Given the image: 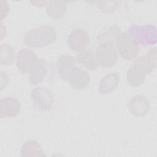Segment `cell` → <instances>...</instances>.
<instances>
[{
  "label": "cell",
  "instance_id": "obj_1",
  "mask_svg": "<svg viewBox=\"0 0 157 157\" xmlns=\"http://www.w3.org/2000/svg\"><path fill=\"white\" fill-rule=\"evenodd\" d=\"M57 39L55 29L48 25H42L28 31L23 37L26 45L33 48H43L54 42Z\"/></svg>",
  "mask_w": 157,
  "mask_h": 157
},
{
  "label": "cell",
  "instance_id": "obj_2",
  "mask_svg": "<svg viewBox=\"0 0 157 157\" xmlns=\"http://www.w3.org/2000/svg\"><path fill=\"white\" fill-rule=\"evenodd\" d=\"M128 33L138 45L149 46L156 42V28L151 24H134L129 26Z\"/></svg>",
  "mask_w": 157,
  "mask_h": 157
},
{
  "label": "cell",
  "instance_id": "obj_3",
  "mask_svg": "<svg viewBox=\"0 0 157 157\" xmlns=\"http://www.w3.org/2000/svg\"><path fill=\"white\" fill-rule=\"evenodd\" d=\"M115 42L116 50L123 59L131 61L138 56L140 51L139 46L128 32L119 33Z\"/></svg>",
  "mask_w": 157,
  "mask_h": 157
},
{
  "label": "cell",
  "instance_id": "obj_4",
  "mask_svg": "<svg viewBox=\"0 0 157 157\" xmlns=\"http://www.w3.org/2000/svg\"><path fill=\"white\" fill-rule=\"evenodd\" d=\"M95 57L99 65L103 67H111L117 61L118 54L112 41L101 40L96 47Z\"/></svg>",
  "mask_w": 157,
  "mask_h": 157
},
{
  "label": "cell",
  "instance_id": "obj_5",
  "mask_svg": "<svg viewBox=\"0 0 157 157\" xmlns=\"http://www.w3.org/2000/svg\"><path fill=\"white\" fill-rule=\"evenodd\" d=\"M31 98L34 105L42 112L51 110L54 103V98L52 92L41 86L33 89L31 92Z\"/></svg>",
  "mask_w": 157,
  "mask_h": 157
},
{
  "label": "cell",
  "instance_id": "obj_6",
  "mask_svg": "<svg viewBox=\"0 0 157 157\" xmlns=\"http://www.w3.org/2000/svg\"><path fill=\"white\" fill-rule=\"evenodd\" d=\"M67 42L72 51L78 53L86 48L90 42V36L83 28H75L68 35Z\"/></svg>",
  "mask_w": 157,
  "mask_h": 157
},
{
  "label": "cell",
  "instance_id": "obj_7",
  "mask_svg": "<svg viewBox=\"0 0 157 157\" xmlns=\"http://www.w3.org/2000/svg\"><path fill=\"white\" fill-rule=\"evenodd\" d=\"M38 59L33 50L28 48H22L16 55V66L22 73H29Z\"/></svg>",
  "mask_w": 157,
  "mask_h": 157
},
{
  "label": "cell",
  "instance_id": "obj_8",
  "mask_svg": "<svg viewBox=\"0 0 157 157\" xmlns=\"http://www.w3.org/2000/svg\"><path fill=\"white\" fill-rule=\"evenodd\" d=\"M132 66L145 75L151 74L156 67V48H150L148 54L137 58Z\"/></svg>",
  "mask_w": 157,
  "mask_h": 157
},
{
  "label": "cell",
  "instance_id": "obj_9",
  "mask_svg": "<svg viewBox=\"0 0 157 157\" xmlns=\"http://www.w3.org/2000/svg\"><path fill=\"white\" fill-rule=\"evenodd\" d=\"M21 111V104L15 98L7 96L0 102V117L1 119L17 117Z\"/></svg>",
  "mask_w": 157,
  "mask_h": 157
},
{
  "label": "cell",
  "instance_id": "obj_10",
  "mask_svg": "<svg viewBox=\"0 0 157 157\" xmlns=\"http://www.w3.org/2000/svg\"><path fill=\"white\" fill-rule=\"evenodd\" d=\"M128 107L130 112L137 117L146 116L150 108L148 99L142 95H136L129 101Z\"/></svg>",
  "mask_w": 157,
  "mask_h": 157
},
{
  "label": "cell",
  "instance_id": "obj_11",
  "mask_svg": "<svg viewBox=\"0 0 157 157\" xmlns=\"http://www.w3.org/2000/svg\"><path fill=\"white\" fill-rule=\"evenodd\" d=\"M75 66V59L71 55H61L56 62L58 74L63 81H68L71 72Z\"/></svg>",
  "mask_w": 157,
  "mask_h": 157
},
{
  "label": "cell",
  "instance_id": "obj_12",
  "mask_svg": "<svg viewBox=\"0 0 157 157\" xmlns=\"http://www.w3.org/2000/svg\"><path fill=\"white\" fill-rule=\"evenodd\" d=\"M48 73V63L44 58H39L28 75V81L32 85L41 83Z\"/></svg>",
  "mask_w": 157,
  "mask_h": 157
},
{
  "label": "cell",
  "instance_id": "obj_13",
  "mask_svg": "<svg viewBox=\"0 0 157 157\" xmlns=\"http://www.w3.org/2000/svg\"><path fill=\"white\" fill-rule=\"evenodd\" d=\"M90 80L91 77L86 71L75 66L71 72L68 81L73 88L82 90L89 85Z\"/></svg>",
  "mask_w": 157,
  "mask_h": 157
},
{
  "label": "cell",
  "instance_id": "obj_14",
  "mask_svg": "<svg viewBox=\"0 0 157 157\" xmlns=\"http://www.w3.org/2000/svg\"><path fill=\"white\" fill-rule=\"evenodd\" d=\"M120 82V75L117 72H111L104 75L100 80L98 86L99 93L101 95L112 93L118 86Z\"/></svg>",
  "mask_w": 157,
  "mask_h": 157
},
{
  "label": "cell",
  "instance_id": "obj_15",
  "mask_svg": "<svg viewBox=\"0 0 157 157\" xmlns=\"http://www.w3.org/2000/svg\"><path fill=\"white\" fill-rule=\"evenodd\" d=\"M67 1H49L47 4V13L49 17L54 20L63 18L67 12Z\"/></svg>",
  "mask_w": 157,
  "mask_h": 157
},
{
  "label": "cell",
  "instance_id": "obj_16",
  "mask_svg": "<svg viewBox=\"0 0 157 157\" xmlns=\"http://www.w3.org/2000/svg\"><path fill=\"white\" fill-rule=\"evenodd\" d=\"M77 61L84 66L88 70H96L98 67V63L95 57V53L91 49H85L78 52L76 55Z\"/></svg>",
  "mask_w": 157,
  "mask_h": 157
},
{
  "label": "cell",
  "instance_id": "obj_17",
  "mask_svg": "<svg viewBox=\"0 0 157 157\" xmlns=\"http://www.w3.org/2000/svg\"><path fill=\"white\" fill-rule=\"evenodd\" d=\"M21 156H46L41 145L35 140L26 141L21 148Z\"/></svg>",
  "mask_w": 157,
  "mask_h": 157
},
{
  "label": "cell",
  "instance_id": "obj_18",
  "mask_svg": "<svg viewBox=\"0 0 157 157\" xmlns=\"http://www.w3.org/2000/svg\"><path fill=\"white\" fill-rule=\"evenodd\" d=\"M145 75L137 69L131 66L126 74V80L128 83L134 87H138L143 85L145 80Z\"/></svg>",
  "mask_w": 157,
  "mask_h": 157
},
{
  "label": "cell",
  "instance_id": "obj_19",
  "mask_svg": "<svg viewBox=\"0 0 157 157\" xmlns=\"http://www.w3.org/2000/svg\"><path fill=\"white\" fill-rule=\"evenodd\" d=\"M0 64L9 66L15 60V52L14 48L9 44H2L0 47Z\"/></svg>",
  "mask_w": 157,
  "mask_h": 157
},
{
  "label": "cell",
  "instance_id": "obj_20",
  "mask_svg": "<svg viewBox=\"0 0 157 157\" xmlns=\"http://www.w3.org/2000/svg\"><path fill=\"white\" fill-rule=\"evenodd\" d=\"M1 20H2L4 18H6L9 13V5L7 1H1Z\"/></svg>",
  "mask_w": 157,
  "mask_h": 157
}]
</instances>
